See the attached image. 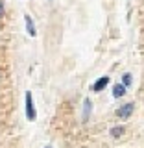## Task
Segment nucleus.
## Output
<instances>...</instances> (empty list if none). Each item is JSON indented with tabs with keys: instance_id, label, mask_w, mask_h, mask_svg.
Here are the masks:
<instances>
[{
	"instance_id": "f257e3e1",
	"label": "nucleus",
	"mask_w": 144,
	"mask_h": 148,
	"mask_svg": "<svg viewBox=\"0 0 144 148\" xmlns=\"http://www.w3.org/2000/svg\"><path fill=\"white\" fill-rule=\"evenodd\" d=\"M26 117H28V120H35V117H37L35 108H33V98H31L30 91L26 92Z\"/></svg>"
},
{
	"instance_id": "f03ea898",
	"label": "nucleus",
	"mask_w": 144,
	"mask_h": 148,
	"mask_svg": "<svg viewBox=\"0 0 144 148\" xmlns=\"http://www.w3.org/2000/svg\"><path fill=\"white\" fill-rule=\"evenodd\" d=\"M133 102H128V104H124V106H120L118 108V111H117V115L120 119H129L131 117V113H133Z\"/></svg>"
},
{
	"instance_id": "7ed1b4c3",
	"label": "nucleus",
	"mask_w": 144,
	"mask_h": 148,
	"mask_svg": "<svg viewBox=\"0 0 144 148\" xmlns=\"http://www.w3.org/2000/svg\"><path fill=\"white\" fill-rule=\"evenodd\" d=\"M107 83H109V78H107V76H102V78H98V80L92 83V91H96V92H98V91L104 89V87L107 85Z\"/></svg>"
},
{
	"instance_id": "20e7f679",
	"label": "nucleus",
	"mask_w": 144,
	"mask_h": 148,
	"mask_svg": "<svg viewBox=\"0 0 144 148\" xmlns=\"http://www.w3.org/2000/svg\"><path fill=\"white\" fill-rule=\"evenodd\" d=\"M126 95V85H124V83H117V85H115V89H113V96L115 98H120V96H124Z\"/></svg>"
},
{
	"instance_id": "39448f33",
	"label": "nucleus",
	"mask_w": 144,
	"mask_h": 148,
	"mask_svg": "<svg viewBox=\"0 0 144 148\" xmlns=\"http://www.w3.org/2000/svg\"><path fill=\"white\" fill-rule=\"evenodd\" d=\"M24 21H26V28H28V34H30V35H35L33 21H31V18H30V15H26V17H24Z\"/></svg>"
},
{
	"instance_id": "423d86ee",
	"label": "nucleus",
	"mask_w": 144,
	"mask_h": 148,
	"mask_svg": "<svg viewBox=\"0 0 144 148\" xmlns=\"http://www.w3.org/2000/svg\"><path fill=\"white\" fill-rule=\"evenodd\" d=\"M124 133V126H115V128H111V137H120Z\"/></svg>"
},
{
	"instance_id": "0eeeda50",
	"label": "nucleus",
	"mask_w": 144,
	"mask_h": 148,
	"mask_svg": "<svg viewBox=\"0 0 144 148\" xmlns=\"http://www.w3.org/2000/svg\"><path fill=\"white\" fill-rule=\"evenodd\" d=\"M91 109H92V104H91V100H85V111H83V119H87V115L91 113Z\"/></svg>"
},
{
	"instance_id": "6e6552de",
	"label": "nucleus",
	"mask_w": 144,
	"mask_h": 148,
	"mask_svg": "<svg viewBox=\"0 0 144 148\" xmlns=\"http://www.w3.org/2000/svg\"><path fill=\"white\" fill-rule=\"evenodd\" d=\"M122 83L124 85H131V74H124V78H122Z\"/></svg>"
},
{
	"instance_id": "1a4fd4ad",
	"label": "nucleus",
	"mask_w": 144,
	"mask_h": 148,
	"mask_svg": "<svg viewBox=\"0 0 144 148\" xmlns=\"http://www.w3.org/2000/svg\"><path fill=\"white\" fill-rule=\"evenodd\" d=\"M2 13H4V6H2V2H0V17H2Z\"/></svg>"
},
{
	"instance_id": "9d476101",
	"label": "nucleus",
	"mask_w": 144,
	"mask_h": 148,
	"mask_svg": "<svg viewBox=\"0 0 144 148\" xmlns=\"http://www.w3.org/2000/svg\"><path fill=\"white\" fill-rule=\"evenodd\" d=\"M46 148H50V146H46Z\"/></svg>"
},
{
	"instance_id": "9b49d317",
	"label": "nucleus",
	"mask_w": 144,
	"mask_h": 148,
	"mask_svg": "<svg viewBox=\"0 0 144 148\" xmlns=\"http://www.w3.org/2000/svg\"><path fill=\"white\" fill-rule=\"evenodd\" d=\"M0 78H2V76H0Z\"/></svg>"
}]
</instances>
